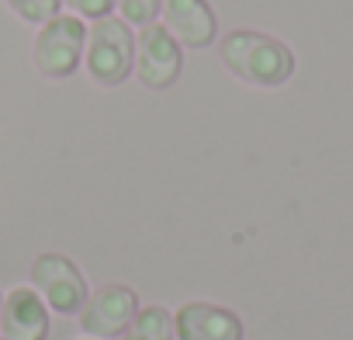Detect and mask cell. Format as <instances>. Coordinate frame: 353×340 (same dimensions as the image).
Here are the masks:
<instances>
[{"mask_svg":"<svg viewBox=\"0 0 353 340\" xmlns=\"http://www.w3.org/2000/svg\"><path fill=\"white\" fill-rule=\"evenodd\" d=\"M219 53L225 70L253 87H284L294 73V53L288 49V42L263 32L236 28L222 39Z\"/></svg>","mask_w":353,"mask_h":340,"instance_id":"1","label":"cell"},{"mask_svg":"<svg viewBox=\"0 0 353 340\" xmlns=\"http://www.w3.org/2000/svg\"><path fill=\"white\" fill-rule=\"evenodd\" d=\"M83 66L94 84L101 87H118L135 73V32L128 21L108 15L97 18L87 28V49H83Z\"/></svg>","mask_w":353,"mask_h":340,"instance_id":"2","label":"cell"},{"mask_svg":"<svg viewBox=\"0 0 353 340\" xmlns=\"http://www.w3.org/2000/svg\"><path fill=\"white\" fill-rule=\"evenodd\" d=\"M87 49V25L77 15H56L35 35V66L49 80H66L80 70Z\"/></svg>","mask_w":353,"mask_h":340,"instance_id":"3","label":"cell"},{"mask_svg":"<svg viewBox=\"0 0 353 340\" xmlns=\"http://www.w3.org/2000/svg\"><path fill=\"white\" fill-rule=\"evenodd\" d=\"M32 288L42 295L49 312L59 316H80L83 302L90 299L83 271L66 254H39L32 264Z\"/></svg>","mask_w":353,"mask_h":340,"instance_id":"4","label":"cell"},{"mask_svg":"<svg viewBox=\"0 0 353 340\" xmlns=\"http://www.w3.org/2000/svg\"><path fill=\"white\" fill-rule=\"evenodd\" d=\"M184 70V46L176 42L159 21L139 28L135 35V73L149 91H166Z\"/></svg>","mask_w":353,"mask_h":340,"instance_id":"5","label":"cell"},{"mask_svg":"<svg viewBox=\"0 0 353 340\" xmlns=\"http://www.w3.org/2000/svg\"><path fill=\"white\" fill-rule=\"evenodd\" d=\"M139 312V295L128 285H101L80 309V330L94 340L121 337Z\"/></svg>","mask_w":353,"mask_h":340,"instance_id":"6","label":"cell"},{"mask_svg":"<svg viewBox=\"0 0 353 340\" xmlns=\"http://www.w3.org/2000/svg\"><path fill=\"white\" fill-rule=\"evenodd\" d=\"M163 28L184 49H208L219 39V18L208 0H163Z\"/></svg>","mask_w":353,"mask_h":340,"instance_id":"7","label":"cell"},{"mask_svg":"<svg viewBox=\"0 0 353 340\" xmlns=\"http://www.w3.org/2000/svg\"><path fill=\"white\" fill-rule=\"evenodd\" d=\"M176 340H243V319L219 302H184L173 312Z\"/></svg>","mask_w":353,"mask_h":340,"instance_id":"8","label":"cell"},{"mask_svg":"<svg viewBox=\"0 0 353 340\" xmlns=\"http://www.w3.org/2000/svg\"><path fill=\"white\" fill-rule=\"evenodd\" d=\"M0 337L4 340H46L49 305L35 288H11L0 305Z\"/></svg>","mask_w":353,"mask_h":340,"instance_id":"9","label":"cell"},{"mask_svg":"<svg viewBox=\"0 0 353 340\" xmlns=\"http://www.w3.org/2000/svg\"><path fill=\"white\" fill-rule=\"evenodd\" d=\"M121 340H176L173 333V312L163 305H139L132 326L121 333Z\"/></svg>","mask_w":353,"mask_h":340,"instance_id":"10","label":"cell"},{"mask_svg":"<svg viewBox=\"0 0 353 340\" xmlns=\"http://www.w3.org/2000/svg\"><path fill=\"white\" fill-rule=\"evenodd\" d=\"M4 4L21 18V21H28V25H46V21H52L56 15H63V0H4Z\"/></svg>","mask_w":353,"mask_h":340,"instance_id":"11","label":"cell"},{"mask_svg":"<svg viewBox=\"0 0 353 340\" xmlns=\"http://www.w3.org/2000/svg\"><path fill=\"white\" fill-rule=\"evenodd\" d=\"M163 0H114V11L121 21H128L132 28H145L159 18Z\"/></svg>","mask_w":353,"mask_h":340,"instance_id":"12","label":"cell"},{"mask_svg":"<svg viewBox=\"0 0 353 340\" xmlns=\"http://www.w3.org/2000/svg\"><path fill=\"white\" fill-rule=\"evenodd\" d=\"M63 8H70V15L83 21H97V18L114 15V0H63Z\"/></svg>","mask_w":353,"mask_h":340,"instance_id":"13","label":"cell"},{"mask_svg":"<svg viewBox=\"0 0 353 340\" xmlns=\"http://www.w3.org/2000/svg\"><path fill=\"white\" fill-rule=\"evenodd\" d=\"M0 305H4V299H0Z\"/></svg>","mask_w":353,"mask_h":340,"instance_id":"14","label":"cell"},{"mask_svg":"<svg viewBox=\"0 0 353 340\" xmlns=\"http://www.w3.org/2000/svg\"><path fill=\"white\" fill-rule=\"evenodd\" d=\"M87 340H94V337H87Z\"/></svg>","mask_w":353,"mask_h":340,"instance_id":"15","label":"cell"},{"mask_svg":"<svg viewBox=\"0 0 353 340\" xmlns=\"http://www.w3.org/2000/svg\"><path fill=\"white\" fill-rule=\"evenodd\" d=\"M0 340H4V337H0Z\"/></svg>","mask_w":353,"mask_h":340,"instance_id":"16","label":"cell"}]
</instances>
